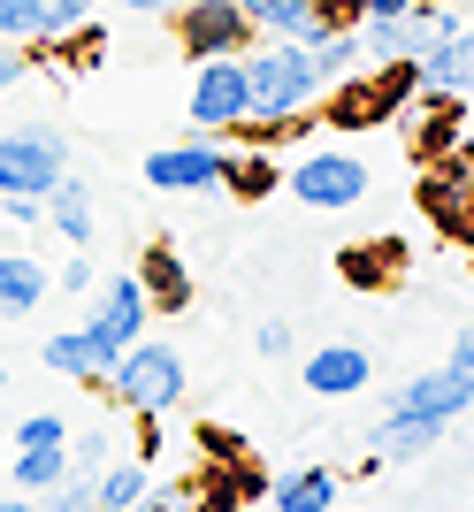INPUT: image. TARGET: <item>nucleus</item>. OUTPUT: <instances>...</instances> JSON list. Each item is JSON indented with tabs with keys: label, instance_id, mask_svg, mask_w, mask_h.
<instances>
[{
	"label": "nucleus",
	"instance_id": "obj_26",
	"mask_svg": "<svg viewBox=\"0 0 474 512\" xmlns=\"http://www.w3.org/2000/svg\"><path fill=\"white\" fill-rule=\"evenodd\" d=\"M92 283H100V268H92L85 253H69V268L54 276V291H77V299H92Z\"/></svg>",
	"mask_w": 474,
	"mask_h": 512
},
{
	"label": "nucleus",
	"instance_id": "obj_31",
	"mask_svg": "<svg viewBox=\"0 0 474 512\" xmlns=\"http://www.w3.org/2000/svg\"><path fill=\"white\" fill-rule=\"evenodd\" d=\"M16 77H23V54H16V46H0V92L16 85Z\"/></svg>",
	"mask_w": 474,
	"mask_h": 512
},
{
	"label": "nucleus",
	"instance_id": "obj_10",
	"mask_svg": "<svg viewBox=\"0 0 474 512\" xmlns=\"http://www.w3.org/2000/svg\"><path fill=\"white\" fill-rule=\"evenodd\" d=\"M245 39H253V16H245V0H192V8H184V54H192V62L245 54Z\"/></svg>",
	"mask_w": 474,
	"mask_h": 512
},
{
	"label": "nucleus",
	"instance_id": "obj_29",
	"mask_svg": "<svg viewBox=\"0 0 474 512\" xmlns=\"http://www.w3.org/2000/svg\"><path fill=\"white\" fill-rule=\"evenodd\" d=\"M444 367H459V375H467V383H474V321H467V329H459V344H452V352H444Z\"/></svg>",
	"mask_w": 474,
	"mask_h": 512
},
{
	"label": "nucleus",
	"instance_id": "obj_13",
	"mask_svg": "<svg viewBox=\"0 0 474 512\" xmlns=\"http://www.w3.org/2000/svg\"><path fill=\"white\" fill-rule=\"evenodd\" d=\"M46 291H54V276L31 253H0V314H31V306H46Z\"/></svg>",
	"mask_w": 474,
	"mask_h": 512
},
{
	"label": "nucleus",
	"instance_id": "obj_27",
	"mask_svg": "<svg viewBox=\"0 0 474 512\" xmlns=\"http://www.w3.org/2000/svg\"><path fill=\"white\" fill-rule=\"evenodd\" d=\"M398 16H421V0H360V23H398Z\"/></svg>",
	"mask_w": 474,
	"mask_h": 512
},
{
	"label": "nucleus",
	"instance_id": "obj_17",
	"mask_svg": "<svg viewBox=\"0 0 474 512\" xmlns=\"http://www.w3.org/2000/svg\"><path fill=\"white\" fill-rule=\"evenodd\" d=\"M8 474H16L23 497H46L69 474V444H16V467H8Z\"/></svg>",
	"mask_w": 474,
	"mask_h": 512
},
{
	"label": "nucleus",
	"instance_id": "obj_24",
	"mask_svg": "<svg viewBox=\"0 0 474 512\" xmlns=\"http://www.w3.org/2000/svg\"><path fill=\"white\" fill-rule=\"evenodd\" d=\"M85 505H92V474H62L46 490V512H85Z\"/></svg>",
	"mask_w": 474,
	"mask_h": 512
},
{
	"label": "nucleus",
	"instance_id": "obj_19",
	"mask_svg": "<svg viewBox=\"0 0 474 512\" xmlns=\"http://www.w3.org/2000/svg\"><path fill=\"white\" fill-rule=\"evenodd\" d=\"M146 467L138 459H123V467H100V482H92V505L85 512H138V497H146Z\"/></svg>",
	"mask_w": 474,
	"mask_h": 512
},
{
	"label": "nucleus",
	"instance_id": "obj_1",
	"mask_svg": "<svg viewBox=\"0 0 474 512\" xmlns=\"http://www.w3.org/2000/svg\"><path fill=\"white\" fill-rule=\"evenodd\" d=\"M245 85H253V123L283 130V123H299L306 107L322 100V69L306 62L299 39H268L260 54H245Z\"/></svg>",
	"mask_w": 474,
	"mask_h": 512
},
{
	"label": "nucleus",
	"instance_id": "obj_15",
	"mask_svg": "<svg viewBox=\"0 0 474 512\" xmlns=\"http://www.w3.org/2000/svg\"><path fill=\"white\" fill-rule=\"evenodd\" d=\"M39 360L54 367V375H69V383H100L108 375V360H100V344L85 337V329H62V337L39 344Z\"/></svg>",
	"mask_w": 474,
	"mask_h": 512
},
{
	"label": "nucleus",
	"instance_id": "obj_16",
	"mask_svg": "<svg viewBox=\"0 0 474 512\" xmlns=\"http://www.w3.org/2000/svg\"><path fill=\"white\" fill-rule=\"evenodd\" d=\"M268 497H276V512H329L337 505V467H299V474H283Z\"/></svg>",
	"mask_w": 474,
	"mask_h": 512
},
{
	"label": "nucleus",
	"instance_id": "obj_2",
	"mask_svg": "<svg viewBox=\"0 0 474 512\" xmlns=\"http://www.w3.org/2000/svg\"><path fill=\"white\" fill-rule=\"evenodd\" d=\"M100 383H108L115 406L138 413V421H161L169 406H184V360H176V344H146V337L123 344Z\"/></svg>",
	"mask_w": 474,
	"mask_h": 512
},
{
	"label": "nucleus",
	"instance_id": "obj_34",
	"mask_svg": "<svg viewBox=\"0 0 474 512\" xmlns=\"http://www.w3.org/2000/svg\"><path fill=\"white\" fill-rule=\"evenodd\" d=\"M138 512H176V505H169V497H138Z\"/></svg>",
	"mask_w": 474,
	"mask_h": 512
},
{
	"label": "nucleus",
	"instance_id": "obj_20",
	"mask_svg": "<svg viewBox=\"0 0 474 512\" xmlns=\"http://www.w3.org/2000/svg\"><path fill=\"white\" fill-rule=\"evenodd\" d=\"M444 444V421H375V451L383 459H421V451H436Z\"/></svg>",
	"mask_w": 474,
	"mask_h": 512
},
{
	"label": "nucleus",
	"instance_id": "obj_8",
	"mask_svg": "<svg viewBox=\"0 0 474 512\" xmlns=\"http://www.w3.org/2000/svg\"><path fill=\"white\" fill-rule=\"evenodd\" d=\"M474 406V383L459 375V367H429V375H413V383H398L390 390V421H444L452 428L459 413Z\"/></svg>",
	"mask_w": 474,
	"mask_h": 512
},
{
	"label": "nucleus",
	"instance_id": "obj_21",
	"mask_svg": "<svg viewBox=\"0 0 474 512\" xmlns=\"http://www.w3.org/2000/svg\"><path fill=\"white\" fill-rule=\"evenodd\" d=\"M138 283H146V299H153V306H184V299H192V283H184V260H176L169 245H153V253L138 260Z\"/></svg>",
	"mask_w": 474,
	"mask_h": 512
},
{
	"label": "nucleus",
	"instance_id": "obj_12",
	"mask_svg": "<svg viewBox=\"0 0 474 512\" xmlns=\"http://www.w3.org/2000/svg\"><path fill=\"white\" fill-rule=\"evenodd\" d=\"M39 207H46V230H62L77 253L92 245V192H85V176H69V169H62V184H54Z\"/></svg>",
	"mask_w": 474,
	"mask_h": 512
},
{
	"label": "nucleus",
	"instance_id": "obj_3",
	"mask_svg": "<svg viewBox=\"0 0 474 512\" xmlns=\"http://www.w3.org/2000/svg\"><path fill=\"white\" fill-rule=\"evenodd\" d=\"M69 169L62 130H8L0 138V199H46Z\"/></svg>",
	"mask_w": 474,
	"mask_h": 512
},
{
	"label": "nucleus",
	"instance_id": "obj_5",
	"mask_svg": "<svg viewBox=\"0 0 474 512\" xmlns=\"http://www.w3.org/2000/svg\"><path fill=\"white\" fill-rule=\"evenodd\" d=\"M146 314H153V299H146V283H138V276H100V283H92L85 337L100 344V360H108V367H115V352H123V344L146 337Z\"/></svg>",
	"mask_w": 474,
	"mask_h": 512
},
{
	"label": "nucleus",
	"instance_id": "obj_32",
	"mask_svg": "<svg viewBox=\"0 0 474 512\" xmlns=\"http://www.w3.org/2000/svg\"><path fill=\"white\" fill-rule=\"evenodd\" d=\"M0 512H46V497H0Z\"/></svg>",
	"mask_w": 474,
	"mask_h": 512
},
{
	"label": "nucleus",
	"instance_id": "obj_33",
	"mask_svg": "<svg viewBox=\"0 0 474 512\" xmlns=\"http://www.w3.org/2000/svg\"><path fill=\"white\" fill-rule=\"evenodd\" d=\"M115 8H138V16H161V8H176V0H115Z\"/></svg>",
	"mask_w": 474,
	"mask_h": 512
},
{
	"label": "nucleus",
	"instance_id": "obj_14",
	"mask_svg": "<svg viewBox=\"0 0 474 512\" xmlns=\"http://www.w3.org/2000/svg\"><path fill=\"white\" fill-rule=\"evenodd\" d=\"M245 16H253V31H268V39H306V31H322V0H245Z\"/></svg>",
	"mask_w": 474,
	"mask_h": 512
},
{
	"label": "nucleus",
	"instance_id": "obj_11",
	"mask_svg": "<svg viewBox=\"0 0 474 512\" xmlns=\"http://www.w3.org/2000/svg\"><path fill=\"white\" fill-rule=\"evenodd\" d=\"M299 375L314 398H352V390L375 383V360H367V344H314Z\"/></svg>",
	"mask_w": 474,
	"mask_h": 512
},
{
	"label": "nucleus",
	"instance_id": "obj_36",
	"mask_svg": "<svg viewBox=\"0 0 474 512\" xmlns=\"http://www.w3.org/2000/svg\"><path fill=\"white\" fill-rule=\"evenodd\" d=\"M0 383H8V367H0Z\"/></svg>",
	"mask_w": 474,
	"mask_h": 512
},
{
	"label": "nucleus",
	"instance_id": "obj_7",
	"mask_svg": "<svg viewBox=\"0 0 474 512\" xmlns=\"http://www.w3.org/2000/svg\"><path fill=\"white\" fill-rule=\"evenodd\" d=\"M192 130H237L253 123V85H245V54H215V62H199L192 77Z\"/></svg>",
	"mask_w": 474,
	"mask_h": 512
},
{
	"label": "nucleus",
	"instance_id": "obj_23",
	"mask_svg": "<svg viewBox=\"0 0 474 512\" xmlns=\"http://www.w3.org/2000/svg\"><path fill=\"white\" fill-rule=\"evenodd\" d=\"M100 467H108V436H100V428L69 436V474H92V482H100Z\"/></svg>",
	"mask_w": 474,
	"mask_h": 512
},
{
	"label": "nucleus",
	"instance_id": "obj_30",
	"mask_svg": "<svg viewBox=\"0 0 474 512\" xmlns=\"http://www.w3.org/2000/svg\"><path fill=\"white\" fill-rule=\"evenodd\" d=\"M85 8H100V0H54V16H62V31H77V23H85Z\"/></svg>",
	"mask_w": 474,
	"mask_h": 512
},
{
	"label": "nucleus",
	"instance_id": "obj_25",
	"mask_svg": "<svg viewBox=\"0 0 474 512\" xmlns=\"http://www.w3.org/2000/svg\"><path fill=\"white\" fill-rule=\"evenodd\" d=\"M16 444H69V421H62V413H23Z\"/></svg>",
	"mask_w": 474,
	"mask_h": 512
},
{
	"label": "nucleus",
	"instance_id": "obj_22",
	"mask_svg": "<svg viewBox=\"0 0 474 512\" xmlns=\"http://www.w3.org/2000/svg\"><path fill=\"white\" fill-rule=\"evenodd\" d=\"M0 39H62L54 0H0Z\"/></svg>",
	"mask_w": 474,
	"mask_h": 512
},
{
	"label": "nucleus",
	"instance_id": "obj_6",
	"mask_svg": "<svg viewBox=\"0 0 474 512\" xmlns=\"http://www.w3.org/2000/svg\"><path fill=\"white\" fill-rule=\"evenodd\" d=\"M413 85H421V100H459V92H474V54H467V16H436V31L421 39V54H413Z\"/></svg>",
	"mask_w": 474,
	"mask_h": 512
},
{
	"label": "nucleus",
	"instance_id": "obj_28",
	"mask_svg": "<svg viewBox=\"0 0 474 512\" xmlns=\"http://www.w3.org/2000/svg\"><path fill=\"white\" fill-rule=\"evenodd\" d=\"M260 360H283V352H291V329H283V321H260Z\"/></svg>",
	"mask_w": 474,
	"mask_h": 512
},
{
	"label": "nucleus",
	"instance_id": "obj_9",
	"mask_svg": "<svg viewBox=\"0 0 474 512\" xmlns=\"http://www.w3.org/2000/svg\"><path fill=\"white\" fill-rule=\"evenodd\" d=\"M146 184L153 192H222L230 184V153L222 146H161V153H146Z\"/></svg>",
	"mask_w": 474,
	"mask_h": 512
},
{
	"label": "nucleus",
	"instance_id": "obj_18",
	"mask_svg": "<svg viewBox=\"0 0 474 512\" xmlns=\"http://www.w3.org/2000/svg\"><path fill=\"white\" fill-rule=\"evenodd\" d=\"M306 62L322 69V85H337L352 62H360V31H345V23H322V31H306Z\"/></svg>",
	"mask_w": 474,
	"mask_h": 512
},
{
	"label": "nucleus",
	"instance_id": "obj_4",
	"mask_svg": "<svg viewBox=\"0 0 474 512\" xmlns=\"http://www.w3.org/2000/svg\"><path fill=\"white\" fill-rule=\"evenodd\" d=\"M283 184H291L299 207H329V214H337V207H360V199H367V161L345 153V146H322V153H299Z\"/></svg>",
	"mask_w": 474,
	"mask_h": 512
},
{
	"label": "nucleus",
	"instance_id": "obj_37",
	"mask_svg": "<svg viewBox=\"0 0 474 512\" xmlns=\"http://www.w3.org/2000/svg\"><path fill=\"white\" fill-rule=\"evenodd\" d=\"M329 512H337V505H329Z\"/></svg>",
	"mask_w": 474,
	"mask_h": 512
},
{
	"label": "nucleus",
	"instance_id": "obj_35",
	"mask_svg": "<svg viewBox=\"0 0 474 512\" xmlns=\"http://www.w3.org/2000/svg\"><path fill=\"white\" fill-rule=\"evenodd\" d=\"M467 54H474V23H467Z\"/></svg>",
	"mask_w": 474,
	"mask_h": 512
}]
</instances>
